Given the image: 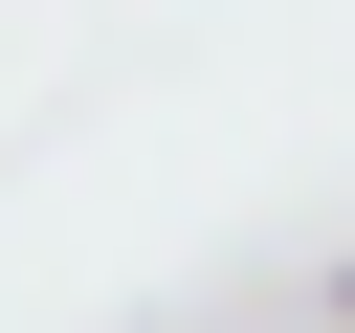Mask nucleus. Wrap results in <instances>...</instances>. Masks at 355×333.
Wrapping results in <instances>:
<instances>
[{
	"instance_id": "nucleus-1",
	"label": "nucleus",
	"mask_w": 355,
	"mask_h": 333,
	"mask_svg": "<svg viewBox=\"0 0 355 333\" xmlns=\"http://www.w3.org/2000/svg\"><path fill=\"white\" fill-rule=\"evenodd\" d=\"M333 333H355V266H333Z\"/></svg>"
}]
</instances>
